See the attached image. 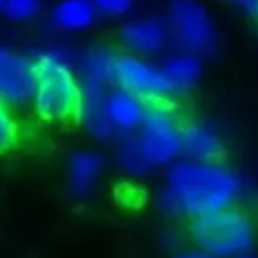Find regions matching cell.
<instances>
[{"label": "cell", "mask_w": 258, "mask_h": 258, "mask_svg": "<svg viewBox=\"0 0 258 258\" xmlns=\"http://www.w3.org/2000/svg\"><path fill=\"white\" fill-rule=\"evenodd\" d=\"M113 51L106 48H92L85 51L80 58V75L82 83H97V85H108L113 82V64H115Z\"/></svg>", "instance_id": "15"}, {"label": "cell", "mask_w": 258, "mask_h": 258, "mask_svg": "<svg viewBox=\"0 0 258 258\" xmlns=\"http://www.w3.org/2000/svg\"><path fill=\"white\" fill-rule=\"evenodd\" d=\"M184 118L172 99L145 101L138 140L152 166L170 163L182 152L180 125Z\"/></svg>", "instance_id": "4"}, {"label": "cell", "mask_w": 258, "mask_h": 258, "mask_svg": "<svg viewBox=\"0 0 258 258\" xmlns=\"http://www.w3.org/2000/svg\"><path fill=\"white\" fill-rule=\"evenodd\" d=\"M106 108L113 127L122 129L125 133L138 129L144 122L145 101L124 89L108 92Z\"/></svg>", "instance_id": "11"}, {"label": "cell", "mask_w": 258, "mask_h": 258, "mask_svg": "<svg viewBox=\"0 0 258 258\" xmlns=\"http://www.w3.org/2000/svg\"><path fill=\"white\" fill-rule=\"evenodd\" d=\"M0 99H2V90H0ZM2 101H4V99H2Z\"/></svg>", "instance_id": "24"}, {"label": "cell", "mask_w": 258, "mask_h": 258, "mask_svg": "<svg viewBox=\"0 0 258 258\" xmlns=\"http://www.w3.org/2000/svg\"><path fill=\"white\" fill-rule=\"evenodd\" d=\"M97 13L108 18H120L133 9L137 0H92Z\"/></svg>", "instance_id": "19"}, {"label": "cell", "mask_w": 258, "mask_h": 258, "mask_svg": "<svg viewBox=\"0 0 258 258\" xmlns=\"http://www.w3.org/2000/svg\"><path fill=\"white\" fill-rule=\"evenodd\" d=\"M161 69L173 89L179 92V90H186L197 83L202 73V64L197 55L180 51V53H175L166 58Z\"/></svg>", "instance_id": "14"}, {"label": "cell", "mask_w": 258, "mask_h": 258, "mask_svg": "<svg viewBox=\"0 0 258 258\" xmlns=\"http://www.w3.org/2000/svg\"><path fill=\"white\" fill-rule=\"evenodd\" d=\"M106 85L82 83V110L80 120L97 138H110L113 135V124L106 108Z\"/></svg>", "instance_id": "10"}, {"label": "cell", "mask_w": 258, "mask_h": 258, "mask_svg": "<svg viewBox=\"0 0 258 258\" xmlns=\"http://www.w3.org/2000/svg\"><path fill=\"white\" fill-rule=\"evenodd\" d=\"M172 39L182 51L209 55L216 50L218 34L209 11L198 0H173L168 11Z\"/></svg>", "instance_id": "5"}, {"label": "cell", "mask_w": 258, "mask_h": 258, "mask_svg": "<svg viewBox=\"0 0 258 258\" xmlns=\"http://www.w3.org/2000/svg\"><path fill=\"white\" fill-rule=\"evenodd\" d=\"M97 13L92 0H60L51 9V23L68 32L87 30L96 23Z\"/></svg>", "instance_id": "12"}, {"label": "cell", "mask_w": 258, "mask_h": 258, "mask_svg": "<svg viewBox=\"0 0 258 258\" xmlns=\"http://www.w3.org/2000/svg\"><path fill=\"white\" fill-rule=\"evenodd\" d=\"M235 8H239L242 13L258 18V0H230Z\"/></svg>", "instance_id": "20"}, {"label": "cell", "mask_w": 258, "mask_h": 258, "mask_svg": "<svg viewBox=\"0 0 258 258\" xmlns=\"http://www.w3.org/2000/svg\"><path fill=\"white\" fill-rule=\"evenodd\" d=\"M180 142H182V152L189 156L193 161L223 163L226 156L225 145L214 129L191 118L182 120Z\"/></svg>", "instance_id": "9"}, {"label": "cell", "mask_w": 258, "mask_h": 258, "mask_svg": "<svg viewBox=\"0 0 258 258\" xmlns=\"http://www.w3.org/2000/svg\"><path fill=\"white\" fill-rule=\"evenodd\" d=\"M118 159H120V165L131 173H144L152 168L151 161L147 159L140 145L138 135H131L129 131L118 149Z\"/></svg>", "instance_id": "16"}, {"label": "cell", "mask_w": 258, "mask_h": 258, "mask_svg": "<svg viewBox=\"0 0 258 258\" xmlns=\"http://www.w3.org/2000/svg\"><path fill=\"white\" fill-rule=\"evenodd\" d=\"M242 195V179L223 163L182 161L168 172L161 207L170 216H197L223 211Z\"/></svg>", "instance_id": "1"}, {"label": "cell", "mask_w": 258, "mask_h": 258, "mask_svg": "<svg viewBox=\"0 0 258 258\" xmlns=\"http://www.w3.org/2000/svg\"><path fill=\"white\" fill-rule=\"evenodd\" d=\"M175 258H218V256L205 253V251H202V249H197V251H184V253L177 254Z\"/></svg>", "instance_id": "21"}, {"label": "cell", "mask_w": 258, "mask_h": 258, "mask_svg": "<svg viewBox=\"0 0 258 258\" xmlns=\"http://www.w3.org/2000/svg\"><path fill=\"white\" fill-rule=\"evenodd\" d=\"M122 44L140 57L159 53L172 39L168 20L161 16H144L122 25L118 32Z\"/></svg>", "instance_id": "8"}, {"label": "cell", "mask_w": 258, "mask_h": 258, "mask_svg": "<svg viewBox=\"0 0 258 258\" xmlns=\"http://www.w3.org/2000/svg\"><path fill=\"white\" fill-rule=\"evenodd\" d=\"M43 9V0H4L2 13L11 22H29Z\"/></svg>", "instance_id": "18"}, {"label": "cell", "mask_w": 258, "mask_h": 258, "mask_svg": "<svg viewBox=\"0 0 258 258\" xmlns=\"http://www.w3.org/2000/svg\"><path fill=\"white\" fill-rule=\"evenodd\" d=\"M237 258H253V256H249V254H239Z\"/></svg>", "instance_id": "22"}, {"label": "cell", "mask_w": 258, "mask_h": 258, "mask_svg": "<svg viewBox=\"0 0 258 258\" xmlns=\"http://www.w3.org/2000/svg\"><path fill=\"white\" fill-rule=\"evenodd\" d=\"M36 87L34 110L44 122L58 125H75L80 122L82 110V85L68 62L58 51H43L34 60Z\"/></svg>", "instance_id": "2"}, {"label": "cell", "mask_w": 258, "mask_h": 258, "mask_svg": "<svg viewBox=\"0 0 258 258\" xmlns=\"http://www.w3.org/2000/svg\"><path fill=\"white\" fill-rule=\"evenodd\" d=\"M2 6H4V0H0V11H2Z\"/></svg>", "instance_id": "23"}, {"label": "cell", "mask_w": 258, "mask_h": 258, "mask_svg": "<svg viewBox=\"0 0 258 258\" xmlns=\"http://www.w3.org/2000/svg\"><path fill=\"white\" fill-rule=\"evenodd\" d=\"M36 87V68L27 57L8 48H0V90L9 104H25L32 99Z\"/></svg>", "instance_id": "7"}, {"label": "cell", "mask_w": 258, "mask_h": 258, "mask_svg": "<svg viewBox=\"0 0 258 258\" xmlns=\"http://www.w3.org/2000/svg\"><path fill=\"white\" fill-rule=\"evenodd\" d=\"M189 235L198 249L218 258L246 254L256 242L258 226L247 209L232 205L212 214L189 218Z\"/></svg>", "instance_id": "3"}, {"label": "cell", "mask_w": 258, "mask_h": 258, "mask_svg": "<svg viewBox=\"0 0 258 258\" xmlns=\"http://www.w3.org/2000/svg\"><path fill=\"white\" fill-rule=\"evenodd\" d=\"M113 82L118 85V89L127 90L144 101L165 97L172 99V96L177 92L161 68L135 53L115 55Z\"/></svg>", "instance_id": "6"}, {"label": "cell", "mask_w": 258, "mask_h": 258, "mask_svg": "<svg viewBox=\"0 0 258 258\" xmlns=\"http://www.w3.org/2000/svg\"><path fill=\"white\" fill-rule=\"evenodd\" d=\"M101 168H103V158L97 152H76L69 163V189L73 197H87L94 189Z\"/></svg>", "instance_id": "13"}, {"label": "cell", "mask_w": 258, "mask_h": 258, "mask_svg": "<svg viewBox=\"0 0 258 258\" xmlns=\"http://www.w3.org/2000/svg\"><path fill=\"white\" fill-rule=\"evenodd\" d=\"M22 140V127L16 120L13 104L0 99V154L13 151Z\"/></svg>", "instance_id": "17"}]
</instances>
